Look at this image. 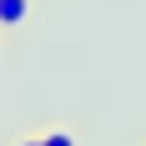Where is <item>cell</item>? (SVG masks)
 <instances>
[{
  "label": "cell",
  "mask_w": 146,
  "mask_h": 146,
  "mask_svg": "<svg viewBox=\"0 0 146 146\" xmlns=\"http://www.w3.org/2000/svg\"><path fill=\"white\" fill-rule=\"evenodd\" d=\"M30 15V0H0V25H20Z\"/></svg>",
  "instance_id": "1"
},
{
  "label": "cell",
  "mask_w": 146,
  "mask_h": 146,
  "mask_svg": "<svg viewBox=\"0 0 146 146\" xmlns=\"http://www.w3.org/2000/svg\"><path fill=\"white\" fill-rule=\"evenodd\" d=\"M45 146H76V141H71L66 131H50V136H45Z\"/></svg>",
  "instance_id": "2"
},
{
  "label": "cell",
  "mask_w": 146,
  "mask_h": 146,
  "mask_svg": "<svg viewBox=\"0 0 146 146\" xmlns=\"http://www.w3.org/2000/svg\"><path fill=\"white\" fill-rule=\"evenodd\" d=\"M25 146H45V141H25Z\"/></svg>",
  "instance_id": "3"
}]
</instances>
